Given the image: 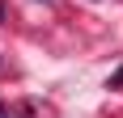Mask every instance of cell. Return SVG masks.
I'll return each instance as SVG.
<instances>
[{"mask_svg": "<svg viewBox=\"0 0 123 118\" xmlns=\"http://www.w3.org/2000/svg\"><path fill=\"white\" fill-rule=\"evenodd\" d=\"M111 89H123V68H119V72L111 76Z\"/></svg>", "mask_w": 123, "mask_h": 118, "instance_id": "1", "label": "cell"}, {"mask_svg": "<svg viewBox=\"0 0 123 118\" xmlns=\"http://www.w3.org/2000/svg\"><path fill=\"white\" fill-rule=\"evenodd\" d=\"M0 118H4V110H0Z\"/></svg>", "mask_w": 123, "mask_h": 118, "instance_id": "2", "label": "cell"}]
</instances>
